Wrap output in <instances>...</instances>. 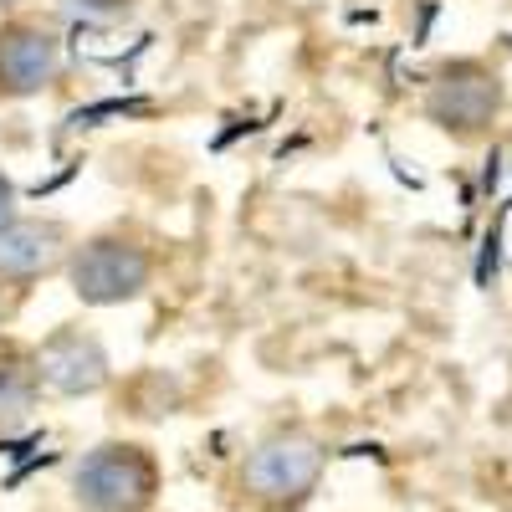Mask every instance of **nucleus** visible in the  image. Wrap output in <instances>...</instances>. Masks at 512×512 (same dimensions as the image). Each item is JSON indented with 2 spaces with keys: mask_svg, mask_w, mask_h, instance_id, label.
I'll list each match as a JSON object with an SVG mask.
<instances>
[{
  "mask_svg": "<svg viewBox=\"0 0 512 512\" xmlns=\"http://www.w3.org/2000/svg\"><path fill=\"white\" fill-rule=\"evenodd\" d=\"M159 492V461L134 441H103L72 466V497L88 512H144Z\"/></svg>",
  "mask_w": 512,
  "mask_h": 512,
  "instance_id": "f03ea898",
  "label": "nucleus"
},
{
  "mask_svg": "<svg viewBox=\"0 0 512 512\" xmlns=\"http://www.w3.org/2000/svg\"><path fill=\"white\" fill-rule=\"evenodd\" d=\"M11 221H16V180L0 169V231H6Z\"/></svg>",
  "mask_w": 512,
  "mask_h": 512,
  "instance_id": "1a4fd4ad",
  "label": "nucleus"
},
{
  "mask_svg": "<svg viewBox=\"0 0 512 512\" xmlns=\"http://www.w3.org/2000/svg\"><path fill=\"white\" fill-rule=\"evenodd\" d=\"M62 31L41 16H16L0 26V98H36L62 77Z\"/></svg>",
  "mask_w": 512,
  "mask_h": 512,
  "instance_id": "39448f33",
  "label": "nucleus"
},
{
  "mask_svg": "<svg viewBox=\"0 0 512 512\" xmlns=\"http://www.w3.org/2000/svg\"><path fill=\"white\" fill-rule=\"evenodd\" d=\"M41 390H47V384L36 374V349H21L11 338H0V436L31 425Z\"/></svg>",
  "mask_w": 512,
  "mask_h": 512,
  "instance_id": "6e6552de",
  "label": "nucleus"
},
{
  "mask_svg": "<svg viewBox=\"0 0 512 512\" xmlns=\"http://www.w3.org/2000/svg\"><path fill=\"white\" fill-rule=\"evenodd\" d=\"M328 451L308 431H272L241 461V497L262 512H297L323 482Z\"/></svg>",
  "mask_w": 512,
  "mask_h": 512,
  "instance_id": "f257e3e1",
  "label": "nucleus"
},
{
  "mask_svg": "<svg viewBox=\"0 0 512 512\" xmlns=\"http://www.w3.org/2000/svg\"><path fill=\"white\" fill-rule=\"evenodd\" d=\"M502 113V77L482 62L441 67L431 93H425V118L451 139H482Z\"/></svg>",
  "mask_w": 512,
  "mask_h": 512,
  "instance_id": "20e7f679",
  "label": "nucleus"
},
{
  "mask_svg": "<svg viewBox=\"0 0 512 512\" xmlns=\"http://www.w3.org/2000/svg\"><path fill=\"white\" fill-rule=\"evenodd\" d=\"M77 6L88 11V16H123L128 6H134V0H77Z\"/></svg>",
  "mask_w": 512,
  "mask_h": 512,
  "instance_id": "9d476101",
  "label": "nucleus"
},
{
  "mask_svg": "<svg viewBox=\"0 0 512 512\" xmlns=\"http://www.w3.org/2000/svg\"><path fill=\"white\" fill-rule=\"evenodd\" d=\"M36 374L52 395H98L108 384V349L82 323H62L36 344Z\"/></svg>",
  "mask_w": 512,
  "mask_h": 512,
  "instance_id": "423d86ee",
  "label": "nucleus"
},
{
  "mask_svg": "<svg viewBox=\"0 0 512 512\" xmlns=\"http://www.w3.org/2000/svg\"><path fill=\"white\" fill-rule=\"evenodd\" d=\"M6 318H11V287L0 282V328H6Z\"/></svg>",
  "mask_w": 512,
  "mask_h": 512,
  "instance_id": "9b49d317",
  "label": "nucleus"
},
{
  "mask_svg": "<svg viewBox=\"0 0 512 512\" xmlns=\"http://www.w3.org/2000/svg\"><path fill=\"white\" fill-rule=\"evenodd\" d=\"M72 231L62 221L47 216H16L6 231H0V282L6 287H26L41 282L52 272H67L72 262Z\"/></svg>",
  "mask_w": 512,
  "mask_h": 512,
  "instance_id": "0eeeda50",
  "label": "nucleus"
},
{
  "mask_svg": "<svg viewBox=\"0 0 512 512\" xmlns=\"http://www.w3.org/2000/svg\"><path fill=\"white\" fill-rule=\"evenodd\" d=\"M67 282H72V292H77L88 308H118V303H134V297L149 292V282H154V256H149V246H139L134 236L103 231V236H88V241L72 251Z\"/></svg>",
  "mask_w": 512,
  "mask_h": 512,
  "instance_id": "7ed1b4c3",
  "label": "nucleus"
}]
</instances>
